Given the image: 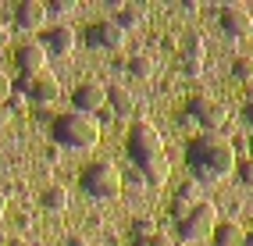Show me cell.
Here are the masks:
<instances>
[{"instance_id":"2e32d148","label":"cell","mask_w":253,"mask_h":246,"mask_svg":"<svg viewBox=\"0 0 253 246\" xmlns=\"http://www.w3.org/2000/svg\"><path fill=\"white\" fill-rule=\"evenodd\" d=\"M40 207L43 210H50V214H61V210H68V189L64 186H46L43 193H40Z\"/></svg>"},{"instance_id":"8fae6325","label":"cell","mask_w":253,"mask_h":246,"mask_svg":"<svg viewBox=\"0 0 253 246\" xmlns=\"http://www.w3.org/2000/svg\"><path fill=\"white\" fill-rule=\"evenodd\" d=\"M46 46L40 43V40H25L18 50H14V64H18V72L22 75H40V72H46Z\"/></svg>"},{"instance_id":"ac0fdd59","label":"cell","mask_w":253,"mask_h":246,"mask_svg":"<svg viewBox=\"0 0 253 246\" xmlns=\"http://www.w3.org/2000/svg\"><path fill=\"white\" fill-rule=\"evenodd\" d=\"M122 32H128V29H136L139 22H143V11L136 7V4H114V18H111Z\"/></svg>"},{"instance_id":"e575fe53","label":"cell","mask_w":253,"mask_h":246,"mask_svg":"<svg viewBox=\"0 0 253 246\" xmlns=\"http://www.w3.org/2000/svg\"><path fill=\"white\" fill-rule=\"evenodd\" d=\"M11 246H32V243H25V239H14V243H11Z\"/></svg>"},{"instance_id":"3957f363","label":"cell","mask_w":253,"mask_h":246,"mask_svg":"<svg viewBox=\"0 0 253 246\" xmlns=\"http://www.w3.org/2000/svg\"><path fill=\"white\" fill-rule=\"evenodd\" d=\"M50 139L57 150H93L100 143V122L93 114H79V111L57 114L50 122Z\"/></svg>"},{"instance_id":"4dcf8cb0","label":"cell","mask_w":253,"mask_h":246,"mask_svg":"<svg viewBox=\"0 0 253 246\" xmlns=\"http://www.w3.org/2000/svg\"><path fill=\"white\" fill-rule=\"evenodd\" d=\"M64 246H86V239H82V236H68V239H64Z\"/></svg>"},{"instance_id":"5bb4252c","label":"cell","mask_w":253,"mask_h":246,"mask_svg":"<svg viewBox=\"0 0 253 246\" xmlns=\"http://www.w3.org/2000/svg\"><path fill=\"white\" fill-rule=\"evenodd\" d=\"M46 46V54H54V57H68L75 50V29L72 25H54V29H46V36L40 40Z\"/></svg>"},{"instance_id":"e0dca14e","label":"cell","mask_w":253,"mask_h":246,"mask_svg":"<svg viewBox=\"0 0 253 246\" xmlns=\"http://www.w3.org/2000/svg\"><path fill=\"white\" fill-rule=\"evenodd\" d=\"M214 246H243V228L239 221H217V228L211 232Z\"/></svg>"},{"instance_id":"d6986e66","label":"cell","mask_w":253,"mask_h":246,"mask_svg":"<svg viewBox=\"0 0 253 246\" xmlns=\"http://www.w3.org/2000/svg\"><path fill=\"white\" fill-rule=\"evenodd\" d=\"M125 68H128L132 79H150V75H154V57H150V54H132Z\"/></svg>"},{"instance_id":"f1b7e54d","label":"cell","mask_w":253,"mask_h":246,"mask_svg":"<svg viewBox=\"0 0 253 246\" xmlns=\"http://www.w3.org/2000/svg\"><path fill=\"white\" fill-rule=\"evenodd\" d=\"M150 246H175V239L164 236V232H154V236H150Z\"/></svg>"},{"instance_id":"7402d4cb","label":"cell","mask_w":253,"mask_h":246,"mask_svg":"<svg viewBox=\"0 0 253 246\" xmlns=\"http://www.w3.org/2000/svg\"><path fill=\"white\" fill-rule=\"evenodd\" d=\"M143 193L146 189V178L139 175V171H128V175H122V193Z\"/></svg>"},{"instance_id":"44dd1931","label":"cell","mask_w":253,"mask_h":246,"mask_svg":"<svg viewBox=\"0 0 253 246\" xmlns=\"http://www.w3.org/2000/svg\"><path fill=\"white\" fill-rule=\"evenodd\" d=\"M154 232H157V225L150 218H136V221H132V239H150Z\"/></svg>"},{"instance_id":"52a82bcc","label":"cell","mask_w":253,"mask_h":246,"mask_svg":"<svg viewBox=\"0 0 253 246\" xmlns=\"http://www.w3.org/2000/svg\"><path fill=\"white\" fill-rule=\"evenodd\" d=\"M185 114H189V118L204 128V132H217V128L225 125V118H228L225 104H217L214 96H193L189 107H185Z\"/></svg>"},{"instance_id":"d590c367","label":"cell","mask_w":253,"mask_h":246,"mask_svg":"<svg viewBox=\"0 0 253 246\" xmlns=\"http://www.w3.org/2000/svg\"><path fill=\"white\" fill-rule=\"evenodd\" d=\"M4 40H7V29H4V25H0V43H4Z\"/></svg>"},{"instance_id":"cb8c5ba5","label":"cell","mask_w":253,"mask_h":246,"mask_svg":"<svg viewBox=\"0 0 253 246\" xmlns=\"http://www.w3.org/2000/svg\"><path fill=\"white\" fill-rule=\"evenodd\" d=\"M235 175H239V182L250 189V186H253V161H243V164H235Z\"/></svg>"},{"instance_id":"8d00e7d4","label":"cell","mask_w":253,"mask_h":246,"mask_svg":"<svg viewBox=\"0 0 253 246\" xmlns=\"http://www.w3.org/2000/svg\"><path fill=\"white\" fill-rule=\"evenodd\" d=\"M243 239H246V246H253V232H250V236H243Z\"/></svg>"},{"instance_id":"30bf717a","label":"cell","mask_w":253,"mask_h":246,"mask_svg":"<svg viewBox=\"0 0 253 246\" xmlns=\"http://www.w3.org/2000/svg\"><path fill=\"white\" fill-rule=\"evenodd\" d=\"M125 36H128V32H122L111 18H107V22H93V25L86 29V43L93 46V50H122V46H125Z\"/></svg>"},{"instance_id":"ffe728a7","label":"cell","mask_w":253,"mask_h":246,"mask_svg":"<svg viewBox=\"0 0 253 246\" xmlns=\"http://www.w3.org/2000/svg\"><path fill=\"white\" fill-rule=\"evenodd\" d=\"M232 75L239 82H250L253 79V57H235L232 61Z\"/></svg>"},{"instance_id":"d6a6232c","label":"cell","mask_w":253,"mask_h":246,"mask_svg":"<svg viewBox=\"0 0 253 246\" xmlns=\"http://www.w3.org/2000/svg\"><path fill=\"white\" fill-rule=\"evenodd\" d=\"M7 118H11V111H7V107H4V104H0V125H4V122H7Z\"/></svg>"},{"instance_id":"7a4b0ae2","label":"cell","mask_w":253,"mask_h":246,"mask_svg":"<svg viewBox=\"0 0 253 246\" xmlns=\"http://www.w3.org/2000/svg\"><path fill=\"white\" fill-rule=\"evenodd\" d=\"M125 150L128 161L136 164V171L146 178V186H164L171 175V164L164 154V139L150 122H132L128 136H125Z\"/></svg>"},{"instance_id":"4fadbf2b","label":"cell","mask_w":253,"mask_h":246,"mask_svg":"<svg viewBox=\"0 0 253 246\" xmlns=\"http://www.w3.org/2000/svg\"><path fill=\"white\" fill-rule=\"evenodd\" d=\"M46 4H40V0H22L18 7H14V22H18L22 32H40L46 25Z\"/></svg>"},{"instance_id":"9a60e30c","label":"cell","mask_w":253,"mask_h":246,"mask_svg":"<svg viewBox=\"0 0 253 246\" xmlns=\"http://www.w3.org/2000/svg\"><path fill=\"white\" fill-rule=\"evenodd\" d=\"M107 104H111L114 118H132V111H136V96H132L125 86H107Z\"/></svg>"},{"instance_id":"6da1fadb","label":"cell","mask_w":253,"mask_h":246,"mask_svg":"<svg viewBox=\"0 0 253 246\" xmlns=\"http://www.w3.org/2000/svg\"><path fill=\"white\" fill-rule=\"evenodd\" d=\"M185 164L193 171V182H221L235 171V146L217 132H200L185 143Z\"/></svg>"},{"instance_id":"83f0119b","label":"cell","mask_w":253,"mask_h":246,"mask_svg":"<svg viewBox=\"0 0 253 246\" xmlns=\"http://www.w3.org/2000/svg\"><path fill=\"white\" fill-rule=\"evenodd\" d=\"M4 107H7L11 114H14V111H22V107H25V96H22V93H11V96H7V104H4Z\"/></svg>"},{"instance_id":"8992f818","label":"cell","mask_w":253,"mask_h":246,"mask_svg":"<svg viewBox=\"0 0 253 246\" xmlns=\"http://www.w3.org/2000/svg\"><path fill=\"white\" fill-rule=\"evenodd\" d=\"M14 93H22L29 104H36L40 111H46L50 104L61 96V82L54 72H40V75H22L18 86H14Z\"/></svg>"},{"instance_id":"f546056e","label":"cell","mask_w":253,"mask_h":246,"mask_svg":"<svg viewBox=\"0 0 253 246\" xmlns=\"http://www.w3.org/2000/svg\"><path fill=\"white\" fill-rule=\"evenodd\" d=\"M243 122L253 128V100H246V104H243Z\"/></svg>"},{"instance_id":"9c48e42d","label":"cell","mask_w":253,"mask_h":246,"mask_svg":"<svg viewBox=\"0 0 253 246\" xmlns=\"http://www.w3.org/2000/svg\"><path fill=\"white\" fill-rule=\"evenodd\" d=\"M217 22H221V32L232 40H243L253 32V14L243 7V4H225L221 11H217Z\"/></svg>"},{"instance_id":"4316f807","label":"cell","mask_w":253,"mask_h":246,"mask_svg":"<svg viewBox=\"0 0 253 246\" xmlns=\"http://www.w3.org/2000/svg\"><path fill=\"white\" fill-rule=\"evenodd\" d=\"M14 93V86H11V79H7V72H0V104H7V96Z\"/></svg>"},{"instance_id":"d4e9b609","label":"cell","mask_w":253,"mask_h":246,"mask_svg":"<svg viewBox=\"0 0 253 246\" xmlns=\"http://www.w3.org/2000/svg\"><path fill=\"white\" fill-rule=\"evenodd\" d=\"M189 210H193L189 200H182V196H175V200H171V218H175V221H182L185 214H189Z\"/></svg>"},{"instance_id":"1f68e13d","label":"cell","mask_w":253,"mask_h":246,"mask_svg":"<svg viewBox=\"0 0 253 246\" xmlns=\"http://www.w3.org/2000/svg\"><path fill=\"white\" fill-rule=\"evenodd\" d=\"M4 214H7V196L0 193V218H4Z\"/></svg>"},{"instance_id":"277c9868","label":"cell","mask_w":253,"mask_h":246,"mask_svg":"<svg viewBox=\"0 0 253 246\" xmlns=\"http://www.w3.org/2000/svg\"><path fill=\"white\" fill-rule=\"evenodd\" d=\"M79 182H82V193L100 200V204H111L122 196V171L111 161H93L89 168H82Z\"/></svg>"},{"instance_id":"603a6c76","label":"cell","mask_w":253,"mask_h":246,"mask_svg":"<svg viewBox=\"0 0 253 246\" xmlns=\"http://www.w3.org/2000/svg\"><path fill=\"white\" fill-rule=\"evenodd\" d=\"M175 196H182V200H189V204L196 207V204H200V182H185V186H178Z\"/></svg>"},{"instance_id":"7c38bea8","label":"cell","mask_w":253,"mask_h":246,"mask_svg":"<svg viewBox=\"0 0 253 246\" xmlns=\"http://www.w3.org/2000/svg\"><path fill=\"white\" fill-rule=\"evenodd\" d=\"M204 54H207L204 36L189 32V36H185V43H182V72L189 75V79H200V72H204Z\"/></svg>"},{"instance_id":"484cf974","label":"cell","mask_w":253,"mask_h":246,"mask_svg":"<svg viewBox=\"0 0 253 246\" xmlns=\"http://www.w3.org/2000/svg\"><path fill=\"white\" fill-rule=\"evenodd\" d=\"M75 11V0H54V4H46V14H72Z\"/></svg>"},{"instance_id":"74e56055","label":"cell","mask_w":253,"mask_h":246,"mask_svg":"<svg viewBox=\"0 0 253 246\" xmlns=\"http://www.w3.org/2000/svg\"><path fill=\"white\" fill-rule=\"evenodd\" d=\"M250 150H253V139H250Z\"/></svg>"},{"instance_id":"ba28073f","label":"cell","mask_w":253,"mask_h":246,"mask_svg":"<svg viewBox=\"0 0 253 246\" xmlns=\"http://www.w3.org/2000/svg\"><path fill=\"white\" fill-rule=\"evenodd\" d=\"M107 107V86L100 82H79L75 93H72V111L79 114H96Z\"/></svg>"},{"instance_id":"5b68a950","label":"cell","mask_w":253,"mask_h":246,"mask_svg":"<svg viewBox=\"0 0 253 246\" xmlns=\"http://www.w3.org/2000/svg\"><path fill=\"white\" fill-rule=\"evenodd\" d=\"M214 228H217V210L207 200H200L182 221H175V232H178L182 243H200V239H207Z\"/></svg>"},{"instance_id":"836d02e7","label":"cell","mask_w":253,"mask_h":246,"mask_svg":"<svg viewBox=\"0 0 253 246\" xmlns=\"http://www.w3.org/2000/svg\"><path fill=\"white\" fill-rule=\"evenodd\" d=\"M132 246H150V239H132Z\"/></svg>"}]
</instances>
